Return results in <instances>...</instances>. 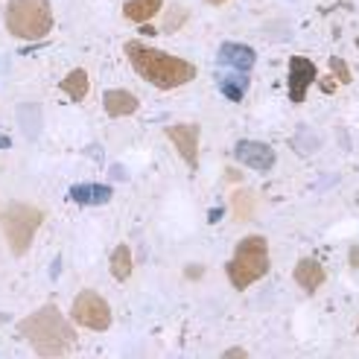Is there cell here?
<instances>
[{
    "instance_id": "6da1fadb",
    "label": "cell",
    "mask_w": 359,
    "mask_h": 359,
    "mask_svg": "<svg viewBox=\"0 0 359 359\" xmlns=\"http://www.w3.org/2000/svg\"><path fill=\"white\" fill-rule=\"evenodd\" d=\"M123 50L135 74L143 82L155 85L158 91H172V88H182L196 79V65L182 56H172V53H164L143 41H126Z\"/></svg>"
},
{
    "instance_id": "7a4b0ae2",
    "label": "cell",
    "mask_w": 359,
    "mask_h": 359,
    "mask_svg": "<svg viewBox=\"0 0 359 359\" xmlns=\"http://www.w3.org/2000/svg\"><path fill=\"white\" fill-rule=\"evenodd\" d=\"M18 333L32 345L35 353L47 356V359L65 356L76 345V330L62 316V310L56 307V304H44V307L29 313L27 318H21L18 321Z\"/></svg>"
},
{
    "instance_id": "3957f363",
    "label": "cell",
    "mask_w": 359,
    "mask_h": 359,
    "mask_svg": "<svg viewBox=\"0 0 359 359\" xmlns=\"http://www.w3.org/2000/svg\"><path fill=\"white\" fill-rule=\"evenodd\" d=\"M272 269V257H269V240L263 234H248L237 243L234 257L228 260L225 275L234 290H248L251 283H257L269 275Z\"/></svg>"
},
{
    "instance_id": "277c9868",
    "label": "cell",
    "mask_w": 359,
    "mask_h": 359,
    "mask_svg": "<svg viewBox=\"0 0 359 359\" xmlns=\"http://www.w3.org/2000/svg\"><path fill=\"white\" fill-rule=\"evenodd\" d=\"M4 27L21 41H39L53 29V9L47 0H9Z\"/></svg>"
},
{
    "instance_id": "5b68a950",
    "label": "cell",
    "mask_w": 359,
    "mask_h": 359,
    "mask_svg": "<svg viewBox=\"0 0 359 359\" xmlns=\"http://www.w3.org/2000/svg\"><path fill=\"white\" fill-rule=\"evenodd\" d=\"M44 222V210L27 205V202H9L4 210H0V231L9 243V251L15 257H24L39 228Z\"/></svg>"
},
{
    "instance_id": "8992f818",
    "label": "cell",
    "mask_w": 359,
    "mask_h": 359,
    "mask_svg": "<svg viewBox=\"0 0 359 359\" xmlns=\"http://www.w3.org/2000/svg\"><path fill=\"white\" fill-rule=\"evenodd\" d=\"M70 321L85 330H109L111 327V304L105 301L100 292L85 290L74 298V307H70Z\"/></svg>"
},
{
    "instance_id": "52a82bcc",
    "label": "cell",
    "mask_w": 359,
    "mask_h": 359,
    "mask_svg": "<svg viewBox=\"0 0 359 359\" xmlns=\"http://www.w3.org/2000/svg\"><path fill=\"white\" fill-rule=\"evenodd\" d=\"M167 137L172 140V147L178 149V155H182V161L196 170L199 167V140H202V126L199 123H172L167 126Z\"/></svg>"
},
{
    "instance_id": "ba28073f",
    "label": "cell",
    "mask_w": 359,
    "mask_h": 359,
    "mask_svg": "<svg viewBox=\"0 0 359 359\" xmlns=\"http://www.w3.org/2000/svg\"><path fill=\"white\" fill-rule=\"evenodd\" d=\"M316 79H318V67L307 56H292L290 59V76H286V82H290V100L295 105H301L304 100H307V91H310V85Z\"/></svg>"
},
{
    "instance_id": "9c48e42d",
    "label": "cell",
    "mask_w": 359,
    "mask_h": 359,
    "mask_svg": "<svg viewBox=\"0 0 359 359\" xmlns=\"http://www.w3.org/2000/svg\"><path fill=\"white\" fill-rule=\"evenodd\" d=\"M234 158L240 161L243 167L248 170H257V172H266L275 167V149L269 143H260V140H240L234 147Z\"/></svg>"
},
{
    "instance_id": "30bf717a",
    "label": "cell",
    "mask_w": 359,
    "mask_h": 359,
    "mask_svg": "<svg viewBox=\"0 0 359 359\" xmlns=\"http://www.w3.org/2000/svg\"><path fill=\"white\" fill-rule=\"evenodd\" d=\"M292 278H295V283L301 286L304 292H310V295H313V292L321 290V283L327 280V269L321 266L318 260H313V257H304V260L295 263Z\"/></svg>"
},
{
    "instance_id": "8fae6325",
    "label": "cell",
    "mask_w": 359,
    "mask_h": 359,
    "mask_svg": "<svg viewBox=\"0 0 359 359\" xmlns=\"http://www.w3.org/2000/svg\"><path fill=\"white\" fill-rule=\"evenodd\" d=\"M102 105H105V114H109V117H129V114H135L140 109V100L132 91L111 88V91H105Z\"/></svg>"
},
{
    "instance_id": "7c38bea8",
    "label": "cell",
    "mask_w": 359,
    "mask_h": 359,
    "mask_svg": "<svg viewBox=\"0 0 359 359\" xmlns=\"http://www.w3.org/2000/svg\"><path fill=\"white\" fill-rule=\"evenodd\" d=\"M219 62H225V65H231V67H237L240 74H245V70L255 67V62H257V53L251 50V47H245V44L225 41V44L219 47Z\"/></svg>"
},
{
    "instance_id": "4fadbf2b",
    "label": "cell",
    "mask_w": 359,
    "mask_h": 359,
    "mask_svg": "<svg viewBox=\"0 0 359 359\" xmlns=\"http://www.w3.org/2000/svg\"><path fill=\"white\" fill-rule=\"evenodd\" d=\"M164 9V0H126L123 4V18L132 24H147Z\"/></svg>"
},
{
    "instance_id": "5bb4252c",
    "label": "cell",
    "mask_w": 359,
    "mask_h": 359,
    "mask_svg": "<svg viewBox=\"0 0 359 359\" xmlns=\"http://www.w3.org/2000/svg\"><path fill=\"white\" fill-rule=\"evenodd\" d=\"M70 199L76 205H105L111 199V187L109 184H76V187H70Z\"/></svg>"
},
{
    "instance_id": "9a60e30c",
    "label": "cell",
    "mask_w": 359,
    "mask_h": 359,
    "mask_svg": "<svg viewBox=\"0 0 359 359\" xmlns=\"http://www.w3.org/2000/svg\"><path fill=\"white\" fill-rule=\"evenodd\" d=\"M255 210H257V193L255 190L243 187L231 196V217H234V222H248L255 217Z\"/></svg>"
},
{
    "instance_id": "2e32d148",
    "label": "cell",
    "mask_w": 359,
    "mask_h": 359,
    "mask_svg": "<svg viewBox=\"0 0 359 359\" xmlns=\"http://www.w3.org/2000/svg\"><path fill=\"white\" fill-rule=\"evenodd\" d=\"M109 269H111L114 280H120V283H126V280L132 278V272H135V260H132V248L126 245V243H120V245L111 251Z\"/></svg>"
},
{
    "instance_id": "e0dca14e",
    "label": "cell",
    "mask_w": 359,
    "mask_h": 359,
    "mask_svg": "<svg viewBox=\"0 0 359 359\" xmlns=\"http://www.w3.org/2000/svg\"><path fill=\"white\" fill-rule=\"evenodd\" d=\"M62 85V91L74 100V102H82L88 97V91H91V79H88V70L76 67V70H70V74L59 82Z\"/></svg>"
},
{
    "instance_id": "ac0fdd59",
    "label": "cell",
    "mask_w": 359,
    "mask_h": 359,
    "mask_svg": "<svg viewBox=\"0 0 359 359\" xmlns=\"http://www.w3.org/2000/svg\"><path fill=\"white\" fill-rule=\"evenodd\" d=\"M18 117H21V126H24L27 137H39V132H41V111H39V105H32V120H29V102H24L21 111H18Z\"/></svg>"
},
{
    "instance_id": "d6986e66",
    "label": "cell",
    "mask_w": 359,
    "mask_h": 359,
    "mask_svg": "<svg viewBox=\"0 0 359 359\" xmlns=\"http://www.w3.org/2000/svg\"><path fill=\"white\" fill-rule=\"evenodd\" d=\"M219 88H222V94H225L228 100L240 102L243 94H245V88H248V82H245V76H228V79L219 82Z\"/></svg>"
},
{
    "instance_id": "ffe728a7",
    "label": "cell",
    "mask_w": 359,
    "mask_h": 359,
    "mask_svg": "<svg viewBox=\"0 0 359 359\" xmlns=\"http://www.w3.org/2000/svg\"><path fill=\"white\" fill-rule=\"evenodd\" d=\"M187 18L190 12L184 6H170L167 15H164V32H175V29H182L187 24Z\"/></svg>"
},
{
    "instance_id": "44dd1931",
    "label": "cell",
    "mask_w": 359,
    "mask_h": 359,
    "mask_svg": "<svg viewBox=\"0 0 359 359\" xmlns=\"http://www.w3.org/2000/svg\"><path fill=\"white\" fill-rule=\"evenodd\" d=\"M330 70H333V74H336V79L342 82V85H348V82L353 79V76H351V67H348L342 59H339V56H333V59H330Z\"/></svg>"
},
{
    "instance_id": "7402d4cb",
    "label": "cell",
    "mask_w": 359,
    "mask_h": 359,
    "mask_svg": "<svg viewBox=\"0 0 359 359\" xmlns=\"http://www.w3.org/2000/svg\"><path fill=\"white\" fill-rule=\"evenodd\" d=\"M184 275H187L190 280H199V278L205 275V266H199V263H190V266H187V272H184Z\"/></svg>"
},
{
    "instance_id": "603a6c76",
    "label": "cell",
    "mask_w": 359,
    "mask_h": 359,
    "mask_svg": "<svg viewBox=\"0 0 359 359\" xmlns=\"http://www.w3.org/2000/svg\"><path fill=\"white\" fill-rule=\"evenodd\" d=\"M222 356H225V359H245V356H248V351H245V348H228Z\"/></svg>"
},
{
    "instance_id": "cb8c5ba5",
    "label": "cell",
    "mask_w": 359,
    "mask_h": 359,
    "mask_svg": "<svg viewBox=\"0 0 359 359\" xmlns=\"http://www.w3.org/2000/svg\"><path fill=\"white\" fill-rule=\"evenodd\" d=\"M351 269H359V245H351Z\"/></svg>"
},
{
    "instance_id": "d4e9b609",
    "label": "cell",
    "mask_w": 359,
    "mask_h": 359,
    "mask_svg": "<svg viewBox=\"0 0 359 359\" xmlns=\"http://www.w3.org/2000/svg\"><path fill=\"white\" fill-rule=\"evenodd\" d=\"M240 178H243V175H240V170H225V182H234V184H237Z\"/></svg>"
},
{
    "instance_id": "484cf974",
    "label": "cell",
    "mask_w": 359,
    "mask_h": 359,
    "mask_svg": "<svg viewBox=\"0 0 359 359\" xmlns=\"http://www.w3.org/2000/svg\"><path fill=\"white\" fill-rule=\"evenodd\" d=\"M12 147V140H9V135H0V149H9Z\"/></svg>"
},
{
    "instance_id": "4316f807",
    "label": "cell",
    "mask_w": 359,
    "mask_h": 359,
    "mask_svg": "<svg viewBox=\"0 0 359 359\" xmlns=\"http://www.w3.org/2000/svg\"><path fill=\"white\" fill-rule=\"evenodd\" d=\"M208 6H222V4H228V0H205Z\"/></svg>"
}]
</instances>
